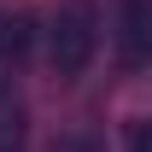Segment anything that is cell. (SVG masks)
<instances>
[{
  "instance_id": "cell-2",
  "label": "cell",
  "mask_w": 152,
  "mask_h": 152,
  "mask_svg": "<svg viewBox=\"0 0 152 152\" xmlns=\"http://www.w3.org/2000/svg\"><path fill=\"white\" fill-rule=\"evenodd\" d=\"M111 58L123 76L152 70V0H117L111 6Z\"/></svg>"
},
{
  "instance_id": "cell-3",
  "label": "cell",
  "mask_w": 152,
  "mask_h": 152,
  "mask_svg": "<svg viewBox=\"0 0 152 152\" xmlns=\"http://www.w3.org/2000/svg\"><path fill=\"white\" fill-rule=\"evenodd\" d=\"M0 152H29V99L12 82L0 88Z\"/></svg>"
},
{
  "instance_id": "cell-4",
  "label": "cell",
  "mask_w": 152,
  "mask_h": 152,
  "mask_svg": "<svg viewBox=\"0 0 152 152\" xmlns=\"http://www.w3.org/2000/svg\"><path fill=\"white\" fill-rule=\"evenodd\" d=\"M29 41H35V23L23 18H0V64H23L29 58Z\"/></svg>"
},
{
  "instance_id": "cell-5",
  "label": "cell",
  "mask_w": 152,
  "mask_h": 152,
  "mask_svg": "<svg viewBox=\"0 0 152 152\" xmlns=\"http://www.w3.org/2000/svg\"><path fill=\"white\" fill-rule=\"evenodd\" d=\"M47 152H105V140H99L94 129H64V134H58Z\"/></svg>"
},
{
  "instance_id": "cell-1",
  "label": "cell",
  "mask_w": 152,
  "mask_h": 152,
  "mask_svg": "<svg viewBox=\"0 0 152 152\" xmlns=\"http://www.w3.org/2000/svg\"><path fill=\"white\" fill-rule=\"evenodd\" d=\"M99 58V6L94 0H58L47 18V64L58 82H76Z\"/></svg>"
},
{
  "instance_id": "cell-6",
  "label": "cell",
  "mask_w": 152,
  "mask_h": 152,
  "mask_svg": "<svg viewBox=\"0 0 152 152\" xmlns=\"http://www.w3.org/2000/svg\"><path fill=\"white\" fill-rule=\"evenodd\" d=\"M123 152H152V117H129L123 123Z\"/></svg>"
}]
</instances>
